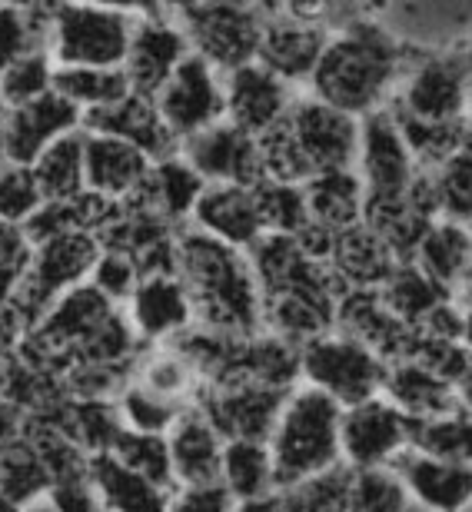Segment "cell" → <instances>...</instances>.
Segmentation results:
<instances>
[{
    "mask_svg": "<svg viewBox=\"0 0 472 512\" xmlns=\"http://www.w3.org/2000/svg\"><path fill=\"white\" fill-rule=\"evenodd\" d=\"M403 67L406 47L386 30L379 10L333 4V37L306 84V94L363 120L373 110L389 107Z\"/></svg>",
    "mask_w": 472,
    "mask_h": 512,
    "instance_id": "6da1fadb",
    "label": "cell"
},
{
    "mask_svg": "<svg viewBox=\"0 0 472 512\" xmlns=\"http://www.w3.org/2000/svg\"><path fill=\"white\" fill-rule=\"evenodd\" d=\"M177 276L193 303L197 326L250 340L263 333V290L246 250H233L207 233H177Z\"/></svg>",
    "mask_w": 472,
    "mask_h": 512,
    "instance_id": "7a4b0ae2",
    "label": "cell"
},
{
    "mask_svg": "<svg viewBox=\"0 0 472 512\" xmlns=\"http://www.w3.org/2000/svg\"><path fill=\"white\" fill-rule=\"evenodd\" d=\"M260 140L266 180L306 187L333 170H356L359 120L300 90L293 107Z\"/></svg>",
    "mask_w": 472,
    "mask_h": 512,
    "instance_id": "3957f363",
    "label": "cell"
},
{
    "mask_svg": "<svg viewBox=\"0 0 472 512\" xmlns=\"http://www.w3.org/2000/svg\"><path fill=\"white\" fill-rule=\"evenodd\" d=\"M340 419L343 406L316 386L300 383L290 389L280 419L266 439L276 469V489H296L306 479L343 463Z\"/></svg>",
    "mask_w": 472,
    "mask_h": 512,
    "instance_id": "277c9868",
    "label": "cell"
},
{
    "mask_svg": "<svg viewBox=\"0 0 472 512\" xmlns=\"http://www.w3.org/2000/svg\"><path fill=\"white\" fill-rule=\"evenodd\" d=\"M137 20L140 4H57L47 54L57 67L117 70L127 60Z\"/></svg>",
    "mask_w": 472,
    "mask_h": 512,
    "instance_id": "5b68a950",
    "label": "cell"
},
{
    "mask_svg": "<svg viewBox=\"0 0 472 512\" xmlns=\"http://www.w3.org/2000/svg\"><path fill=\"white\" fill-rule=\"evenodd\" d=\"M100 250L104 247H100L94 233H67V237L37 243L34 253H30L27 273L20 276L17 290L7 303V313L20 323V330L30 333L54 310L57 300H64L77 286L90 283Z\"/></svg>",
    "mask_w": 472,
    "mask_h": 512,
    "instance_id": "8992f818",
    "label": "cell"
},
{
    "mask_svg": "<svg viewBox=\"0 0 472 512\" xmlns=\"http://www.w3.org/2000/svg\"><path fill=\"white\" fill-rule=\"evenodd\" d=\"M260 10L263 34L256 64H263L290 87L306 90L333 37V4H260Z\"/></svg>",
    "mask_w": 472,
    "mask_h": 512,
    "instance_id": "52a82bcc",
    "label": "cell"
},
{
    "mask_svg": "<svg viewBox=\"0 0 472 512\" xmlns=\"http://www.w3.org/2000/svg\"><path fill=\"white\" fill-rule=\"evenodd\" d=\"M472 100V77L463 54H416L406 50V67L399 74L389 110L396 117L449 124L466 120Z\"/></svg>",
    "mask_w": 472,
    "mask_h": 512,
    "instance_id": "ba28073f",
    "label": "cell"
},
{
    "mask_svg": "<svg viewBox=\"0 0 472 512\" xmlns=\"http://www.w3.org/2000/svg\"><path fill=\"white\" fill-rule=\"evenodd\" d=\"M173 20L190 44V54L207 60L220 74L253 64L260 54V4H177Z\"/></svg>",
    "mask_w": 472,
    "mask_h": 512,
    "instance_id": "9c48e42d",
    "label": "cell"
},
{
    "mask_svg": "<svg viewBox=\"0 0 472 512\" xmlns=\"http://www.w3.org/2000/svg\"><path fill=\"white\" fill-rule=\"evenodd\" d=\"M386 370L389 366L373 350H366L363 343H356L336 330L300 346L303 383L316 386L320 393L336 399L343 409L383 393Z\"/></svg>",
    "mask_w": 472,
    "mask_h": 512,
    "instance_id": "30bf717a",
    "label": "cell"
},
{
    "mask_svg": "<svg viewBox=\"0 0 472 512\" xmlns=\"http://www.w3.org/2000/svg\"><path fill=\"white\" fill-rule=\"evenodd\" d=\"M416 423L379 393L366 403L346 406L340 419L343 463L350 469H389L413 446Z\"/></svg>",
    "mask_w": 472,
    "mask_h": 512,
    "instance_id": "8fae6325",
    "label": "cell"
},
{
    "mask_svg": "<svg viewBox=\"0 0 472 512\" xmlns=\"http://www.w3.org/2000/svg\"><path fill=\"white\" fill-rule=\"evenodd\" d=\"M157 110L177 143L197 137L213 124L227 120V94H223V74L207 60L190 54L157 94Z\"/></svg>",
    "mask_w": 472,
    "mask_h": 512,
    "instance_id": "7c38bea8",
    "label": "cell"
},
{
    "mask_svg": "<svg viewBox=\"0 0 472 512\" xmlns=\"http://www.w3.org/2000/svg\"><path fill=\"white\" fill-rule=\"evenodd\" d=\"M190 57V44L183 30L173 20L170 7L140 4V20L133 30L123 74L133 94L157 100V94L167 87V80L177 74V67Z\"/></svg>",
    "mask_w": 472,
    "mask_h": 512,
    "instance_id": "4fadbf2b",
    "label": "cell"
},
{
    "mask_svg": "<svg viewBox=\"0 0 472 512\" xmlns=\"http://www.w3.org/2000/svg\"><path fill=\"white\" fill-rule=\"evenodd\" d=\"M286 396L290 393L260 386L246 376H230L223 383L203 386L193 406L220 429L223 439H263L266 443Z\"/></svg>",
    "mask_w": 472,
    "mask_h": 512,
    "instance_id": "5bb4252c",
    "label": "cell"
},
{
    "mask_svg": "<svg viewBox=\"0 0 472 512\" xmlns=\"http://www.w3.org/2000/svg\"><path fill=\"white\" fill-rule=\"evenodd\" d=\"M356 173L366 187V197H403L416 183L419 167L389 107L359 120Z\"/></svg>",
    "mask_w": 472,
    "mask_h": 512,
    "instance_id": "9a60e30c",
    "label": "cell"
},
{
    "mask_svg": "<svg viewBox=\"0 0 472 512\" xmlns=\"http://www.w3.org/2000/svg\"><path fill=\"white\" fill-rule=\"evenodd\" d=\"M180 157L200 173L203 183H233V187H256L266 180L260 140L246 130L220 120L210 130L180 143Z\"/></svg>",
    "mask_w": 472,
    "mask_h": 512,
    "instance_id": "2e32d148",
    "label": "cell"
},
{
    "mask_svg": "<svg viewBox=\"0 0 472 512\" xmlns=\"http://www.w3.org/2000/svg\"><path fill=\"white\" fill-rule=\"evenodd\" d=\"M379 20L416 54H463L472 44V4H389Z\"/></svg>",
    "mask_w": 472,
    "mask_h": 512,
    "instance_id": "e0dca14e",
    "label": "cell"
},
{
    "mask_svg": "<svg viewBox=\"0 0 472 512\" xmlns=\"http://www.w3.org/2000/svg\"><path fill=\"white\" fill-rule=\"evenodd\" d=\"M0 130H4L7 163L30 167L50 143L84 130V114L67 97L50 90V94L30 100V104L0 110Z\"/></svg>",
    "mask_w": 472,
    "mask_h": 512,
    "instance_id": "ac0fdd59",
    "label": "cell"
},
{
    "mask_svg": "<svg viewBox=\"0 0 472 512\" xmlns=\"http://www.w3.org/2000/svg\"><path fill=\"white\" fill-rule=\"evenodd\" d=\"M127 320L143 346H163L180 340L197 323L187 286L177 273L143 276L140 286L123 306Z\"/></svg>",
    "mask_w": 472,
    "mask_h": 512,
    "instance_id": "d6986e66",
    "label": "cell"
},
{
    "mask_svg": "<svg viewBox=\"0 0 472 512\" xmlns=\"http://www.w3.org/2000/svg\"><path fill=\"white\" fill-rule=\"evenodd\" d=\"M393 473L403 483L409 503L423 512H469L472 509V466L439 459L409 446L396 459Z\"/></svg>",
    "mask_w": 472,
    "mask_h": 512,
    "instance_id": "ffe728a7",
    "label": "cell"
},
{
    "mask_svg": "<svg viewBox=\"0 0 472 512\" xmlns=\"http://www.w3.org/2000/svg\"><path fill=\"white\" fill-rule=\"evenodd\" d=\"M336 333L373 350L386 366L409 360L416 333L383 303L379 290H346L336 306Z\"/></svg>",
    "mask_w": 472,
    "mask_h": 512,
    "instance_id": "44dd1931",
    "label": "cell"
},
{
    "mask_svg": "<svg viewBox=\"0 0 472 512\" xmlns=\"http://www.w3.org/2000/svg\"><path fill=\"white\" fill-rule=\"evenodd\" d=\"M223 94H227L230 124L246 130L250 137H263L266 130L286 117V110L293 107L300 90L253 60V64L223 74Z\"/></svg>",
    "mask_w": 472,
    "mask_h": 512,
    "instance_id": "7402d4cb",
    "label": "cell"
},
{
    "mask_svg": "<svg viewBox=\"0 0 472 512\" xmlns=\"http://www.w3.org/2000/svg\"><path fill=\"white\" fill-rule=\"evenodd\" d=\"M84 130L107 133V137H117L123 143H130V147H137L140 153H147L153 163L180 153L177 137H173V133L167 130V124H163L157 100L140 97V94H133V90L123 100H117V104L87 114Z\"/></svg>",
    "mask_w": 472,
    "mask_h": 512,
    "instance_id": "603a6c76",
    "label": "cell"
},
{
    "mask_svg": "<svg viewBox=\"0 0 472 512\" xmlns=\"http://www.w3.org/2000/svg\"><path fill=\"white\" fill-rule=\"evenodd\" d=\"M187 227L207 233V237L227 243L233 250H250L263 237L260 210H256L253 187H233V183H213L193 207Z\"/></svg>",
    "mask_w": 472,
    "mask_h": 512,
    "instance_id": "cb8c5ba5",
    "label": "cell"
},
{
    "mask_svg": "<svg viewBox=\"0 0 472 512\" xmlns=\"http://www.w3.org/2000/svg\"><path fill=\"white\" fill-rule=\"evenodd\" d=\"M203 190H207V183H203L200 173L193 170L180 153H173V157L153 163L143 187L123 203L170 223V227H187L193 217V207H197V200L203 197Z\"/></svg>",
    "mask_w": 472,
    "mask_h": 512,
    "instance_id": "d4e9b609",
    "label": "cell"
},
{
    "mask_svg": "<svg viewBox=\"0 0 472 512\" xmlns=\"http://www.w3.org/2000/svg\"><path fill=\"white\" fill-rule=\"evenodd\" d=\"M153 160L137 147L123 143L107 133H90L84 130V173H87V190L97 193L104 200L123 203L143 187Z\"/></svg>",
    "mask_w": 472,
    "mask_h": 512,
    "instance_id": "484cf974",
    "label": "cell"
},
{
    "mask_svg": "<svg viewBox=\"0 0 472 512\" xmlns=\"http://www.w3.org/2000/svg\"><path fill=\"white\" fill-rule=\"evenodd\" d=\"M413 263L449 300H463L472 283V227L456 220H433L419 240Z\"/></svg>",
    "mask_w": 472,
    "mask_h": 512,
    "instance_id": "4316f807",
    "label": "cell"
},
{
    "mask_svg": "<svg viewBox=\"0 0 472 512\" xmlns=\"http://www.w3.org/2000/svg\"><path fill=\"white\" fill-rule=\"evenodd\" d=\"M167 443H170L173 483L177 486H200L220 479L227 439L220 436V429L197 406H190L177 419V426L167 433Z\"/></svg>",
    "mask_w": 472,
    "mask_h": 512,
    "instance_id": "83f0119b",
    "label": "cell"
},
{
    "mask_svg": "<svg viewBox=\"0 0 472 512\" xmlns=\"http://www.w3.org/2000/svg\"><path fill=\"white\" fill-rule=\"evenodd\" d=\"M399 263L403 260H399L366 223L336 233L330 270L336 273V280H340L346 290H379V286L393 276Z\"/></svg>",
    "mask_w": 472,
    "mask_h": 512,
    "instance_id": "f1b7e54d",
    "label": "cell"
},
{
    "mask_svg": "<svg viewBox=\"0 0 472 512\" xmlns=\"http://www.w3.org/2000/svg\"><path fill=\"white\" fill-rule=\"evenodd\" d=\"M87 479L97 489V496L104 499L107 512H167L170 493L140 473H133L120 463L114 453H97L87 463Z\"/></svg>",
    "mask_w": 472,
    "mask_h": 512,
    "instance_id": "f546056e",
    "label": "cell"
},
{
    "mask_svg": "<svg viewBox=\"0 0 472 512\" xmlns=\"http://www.w3.org/2000/svg\"><path fill=\"white\" fill-rule=\"evenodd\" d=\"M383 396L393 403L399 413L409 416L413 423H426V419L446 416L456 409V386L439 380L436 373L423 370L416 360H399L386 370Z\"/></svg>",
    "mask_w": 472,
    "mask_h": 512,
    "instance_id": "4dcf8cb0",
    "label": "cell"
},
{
    "mask_svg": "<svg viewBox=\"0 0 472 512\" xmlns=\"http://www.w3.org/2000/svg\"><path fill=\"white\" fill-rule=\"evenodd\" d=\"M130 380L180 409H190L197 403V396L203 389L197 366L187 360V353H183L177 343L143 346L137 363H133V370H130Z\"/></svg>",
    "mask_w": 472,
    "mask_h": 512,
    "instance_id": "1f68e13d",
    "label": "cell"
},
{
    "mask_svg": "<svg viewBox=\"0 0 472 512\" xmlns=\"http://www.w3.org/2000/svg\"><path fill=\"white\" fill-rule=\"evenodd\" d=\"M306 203H310V220L316 227L343 233L363 223L366 213V187L356 170H333L320 173L306 183Z\"/></svg>",
    "mask_w": 472,
    "mask_h": 512,
    "instance_id": "d6a6232c",
    "label": "cell"
},
{
    "mask_svg": "<svg viewBox=\"0 0 472 512\" xmlns=\"http://www.w3.org/2000/svg\"><path fill=\"white\" fill-rule=\"evenodd\" d=\"M220 483L240 499H260L276 489V469L270 446L263 439H227L223 446V466H220Z\"/></svg>",
    "mask_w": 472,
    "mask_h": 512,
    "instance_id": "836d02e7",
    "label": "cell"
},
{
    "mask_svg": "<svg viewBox=\"0 0 472 512\" xmlns=\"http://www.w3.org/2000/svg\"><path fill=\"white\" fill-rule=\"evenodd\" d=\"M37 177V187L44 200H74L87 193V173H84V130L60 137L57 143L40 153L30 163Z\"/></svg>",
    "mask_w": 472,
    "mask_h": 512,
    "instance_id": "e575fe53",
    "label": "cell"
},
{
    "mask_svg": "<svg viewBox=\"0 0 472 512\" xmlns=\"http://www.w3.org/2000/svg\"><path fill=\"white\" fill-rule=\"evenodd\" d=\"M57 4H0V74L37 50H47Z\"/></svg>",
    "mask_w": 472,
    "mask_h": 512,
    "instance_id": "d590c367",
    "label": "cell"
},
{
    "mask_svg": "<svg viewBox=\"0 0 472 512\" xmlns=\"http://www.w3.org/2000/svg\"><path fill=\"white\" fill-rule=\"evenodd\" d=\"M50 486H54V479H50L44 459L37 456L27 436L0 446V499L20 509L34 499H44Z\"/></svg>",
    "mask_w": 472,
    "mask_h": 512,
    "instance_id": "8d00e7d4",
    "label": "cell"
},
{
    "mask_svg": "<svg viewBox=\"0 0 472 512\" xmlns=\"http://www.w3.org/2000/svg\"><path fill=\"white\" fill-rule=\"evenodd\" d=\"M54 90L60 97H67L80 114H94L110 104H117L130 94L127 74L123 67L104 70V67H57Z\"/></svg>",
    "mask_w": 472,
    "mask_h": 512,
    "instance_id": "74e56055",
    "label": "cell"
},
{
    "mask_svg": "<svg viewBox=\"0 0 472 512\" xmlns=\"http://www.w3.org/2000/svg\"><path fill=\"white\" fill-rule=\"evenodd\" d=\"M379 296L383 303L393 310L399 320H403L409 330L416 333V326L426 320V313L433 310L436 303L449 300V296L439 290V286L429 280V276L419 270V266L409 260V263H399L393 276L379 286Z\"/></svg>",
    "mask_w": 472,
    "mask_h": 512,
    "instance_id": "f35d334b",
    "label": "cell"
},
{
    "mask_svg": "<svg viewBox=\"0 0 472 512\" xmlns=\"http://www.w3.org/2000/svg\"><path fill=\"white\" fill-rule=\"evenodd\" d=\"M256 210H260L263 233H280V237H300L310 227V203H306V190L293 187V183L263 180L253 187Z\"/></svg>",
    "mask_w": 472,
    "mask_h": 512,
    "instance_id": "ab89813d",
    "label": "cell"
},
{
    "mask_svg": "<svg viewBox=\"0 0 472 512\" xmlns=\"http://www.w3.org/2000/svg\"><path fill=\"white\" fill-rule=\"evenodd\" d=\"M413 449L472 466V413H466L463 406H456V409H449L446 416L416 423Z\"/></svg>",
    "mask_w": 472,
    "mask_h": 512,
    "instance_id": "60d3db41",
    "label": "cell"
},
{
    "mask_svg": "<svg viewBox=\"0 0 472 512\" xmlns=\"http://www.w3.org/2000/svg\"><path fill=\"white\" fill-rule=\"evenodd\" d=\"M426 177L433 187L439 220H456L472 227V143Z\"/></svg>",
    "mask_w": 472,
    "mask_h": 512,
    "instance_id": "b9f144b4",
    "label": "cell"
},
{
    "mask_svg": "<svg viewBox=\"0 0 472 512\" xmlns=\"http://www.w3.org/2000/svg\"><path fill=\"white\" fill-rule=\"evenodd\" d=\"M114 403L123 419V429H130V433H150V436H167L170 429L177 426V419L187 413V409L153 396L150 389H143L133 380L123 383Z\"/></svg>",
    "mask_w": 472,
    "mask_h": 512,
    "instance_id": "7bdbcfd3",
    "label": "cell"
},
{
    "mask_svg": "<svg viewBox=\"0 0 472 512\" xmlns=\"http://www.w3.org/2000/svg\"><path fill=\"white\" fill-rule=\"evenodd\" d=\"M110 453H114L127 469H133V473L150 479V483H157L163 489H177V483H173V463H170L167 436L130 433V429H123Z\"/></svg>",
    "mask_w": 472,
    "mask_h": 512,
    "instance_id": "ee69618b",
    "label": "cell"
},
{
    "mask_svg": "<svg viewBox=\"0 0 472 512\" xmlns=\"http://www.w3.org/2000/svg\"><path fill=\"white\" fill-rule=\"evenodd\" d=\"M54 74H57V64L47 50H37V54L10 64L4 74H0V110L30 104V100L50 94V90H54Z\"/></svg>",
    "mask_w": 472,
    "mask_h": 512,
    "instance_id": "f6af8a7d",
    "label": "cell"
},
{
    "mask_svg": "<svg viewBox=\"0 0 472 512\" xmlns=\"http://www.w3.org/2000/svg\"><path fill=\"white\" fill-rule=\"evenodd\" d=\"M409 496L393 469H353L350 512H409Z\"/></svg>",
    "mask_w": 472,
    "mask_h": 512,
    "instance_id": "bcb514c9",
    "label": "cell"
},
{
    "mask_svg": "<svg viewBox=\"0 0 472 512\" xmlns=\"http://www.w3.org/2000/svg\"><path fill=\"white\" fill-rule=\"evenodd\" d=\"M40 207H44V193L37 187L34 170L20 163H4L0 167V223L24 227Z\"/></svg>",
    "mask_w": 472,
    "mask_h": 512,
    "instance_id": "7dc6e473",
    "label": "cell"
},
{
    "mask_svg": "<svg viewBox=\"0 0 472 512\" xmlns=\"http://www.w3.org/2000/svg\"><path fill=\"white\" fill-rule=\"evenodd\" d=\"M300 496L303 512H350V496H353V469L340 463L326 473L306 479L303 486L293 489Z\"/></svg>",
    "mask_w": 472,
    "mask_h": 512,
    "instance_id": "c3c4849f",
    "label": "cell"
},
{
    "mask_svg": "<svg viewBox=\"0 0 472 512\" xmlns=\"http://www.w3.org/2000/svg\"><path fill=\"white\" fill-rule=\"evenodd\" d=\"M140 280L143 276L137 270V263H133V256L120 250H100V260L94 266V273H90V286L117 306H127Z\"/></svg>",
    "mask_w": 472,
    "mask_h": 512,
    "instance_id": "681fc988",
    "label": "cell"
},
{
    "mask_svg": "<svg viewBox=\"0 0 472 512\" xmlns=\"http://www.w3.org/2000/svg\"><path fill=\"white\" fill-rule=\"evenodd\" d=\"M236 509H240V499L217 479V483H200V486H177L170 493L167 512H236Z\"/></svg>",
    "mask_w": 472,
    "mask_h": 512,
    "instance_id": "f907efd6",
    "label": "cell"
},
{
    "mask_svg": "<svg viewBox=\"0 0 472 512\" xmlns=\"http://www.w3.org/2000/svg\"><path fill=\"white\" fill-rule=\"evenodd\" d=\"M50 506L57 512H107L104 499L97 496V489L90 486L87 476H70L50 486Z\"/></svg>",
    "mask_w": 472,
    "mask_h": 512,
    "instance_id": "816d5d0a",
    "label": "cell"
},
{
    "mask_svg": "<svg viewBox=\"0 0 472 512\" xmlns=\"http://www.w3.org/2000/svg\"><path fill=\"white\" fill-rule=\"evenodd\" d=\"M236 512H303L300 496L293 489H273L260 499H250V503H240Z\"/></svg>",
    "mask_w": 472,
    "mask_h": 512,
    "instance_id": "f5cc1de1",
    "label": "cell"
},
{
    "mask_svg": "<svg viewBox=\"0 0 472 512\" xmlns=\"http://www.w3.org/2000/svg\"><path fill=\"white\" fill-rule=\"evenodd\" d=\"M456 403L466 409V413H472V363L466 366V373L456 380Z\"/></svg>",
    "mask_w": 472,
    "mask_h": 512,
    "instance_id": "db71d44e",
    "label": "cell"
},
{
    "mask_svg": "<svg viewBox=\"0 0 472 512\" xmlns=\"http://www.w3.org/2000/svg\"><path fill=\"white\" fill-rule=\"evenodd\" d=\"M17 512H57L54 506H50V499H34V503H27V506H20Z\"/></svg>",
    "mask_w": 472,
    "mask_h": 512,
    "instance_id": "11a10c76",
    "label": "cell"
},
{
    "mask_svg": "<svg viewBox=\"0 0 472 512\" xmlns=\"http://www.w3.org/2000/svg\"><path fill=\"white\" fill-rule=\"evenodd\" d=\"M463 343H466V350L472 353V306L466 310V336H463Z\"/></svg>",
    "mask_w": 472,
    "mask_h": 512,
    "instance_id": "9f6ffc18",
    "label": "cell"
},
{
    "mask_svg": "<svg viewBox=\"0 0 472 512\" xmlns=\"http://www.w3.org/2000/svg\"><path fill=\"white\" fill-rule=\"evenodd\" d=\"M463 60H466V67H469V77H472V44L463 50Z\"/></svg>",
    "mask_w": 472,
    "mask_h": 512,
    "instance_id": "6f0895ef",
    "label": "cell"
},
{
    "mask_svg": "<svg viewBox=\"0 0 472 512\" xmlns=\"http://www.w3.org/2000/svg\"><path fill=\"white\" fill-rule=\"evenodd\" d=\"M459 303H463V306H466V310H469V306H472V283H469V290L463 293V300H459Z\"/></svg>",
    "mask_w": 472,
    "mask_h": 512,
    "instance_id": "680465c9",
    "label": "cell"
},
{
    "mask_svg": "<svg viewBox=\"0 0 472 512\" xmlns=\"http://www.w3.org/2000/svg\"><path fill=\"white\" fill-rule=\"evenodd\" d=\"M7 163V153H4V130H0V167Z\"/></svg>",
    "mask_w": 472,
    "mask_h": 512,
    "instance_id": "91938a15",
    "label": "cell"
},
{
    "mask_svg": "<svg viewBox=\"0 0 472 512\" xmlns=\"http://www.w3.org/2000/svg\"><path fill=\"white\" fill-rule=\"evenodd\" d=\"M466 120H469V133H472V100H469V114H466Z\"/></svg>",
    "mask_w": 472,
    "mask_h": 512,
    "instance_id": "94428289",
    "label": "cell"
},
{
    "mask_svg": "<svg viewBox=\"0 0 472 512\" xmlns=\"http://www.w3.org/2000/svg\"><path fill=\"white\" fill-rule=\"evenodd\" d=\"M409 512H423V509H416V506H409Z\"/></svg>",
    "mask_w": 472,
    "mask_h": 512,
    "instance_id": "6125c7cd",
    "label": "cell"
}]
</instances>
